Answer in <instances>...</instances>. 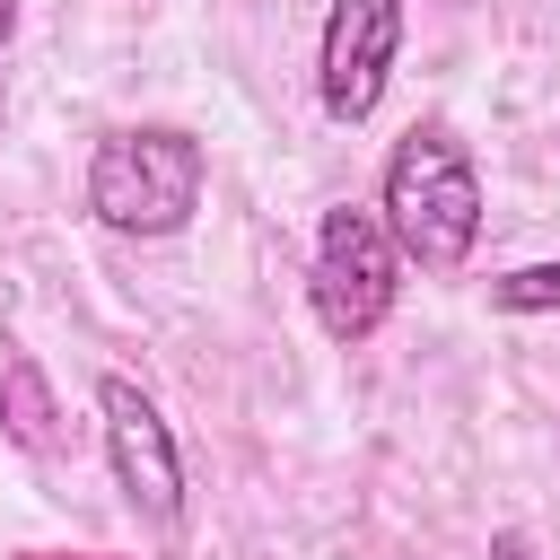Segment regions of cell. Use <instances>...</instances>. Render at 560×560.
<instances>
[{
	"label": "cell",
	"mask_w": 560,
	"mask_h": 560,
	"mask_svg": "<svg viewBox=\"0 0 560 560\" xmlns=\"http://www.w3.org/2000/svg\"><path fill=\"white\" fill-rule=\"evenodd\" d=\"M385 236L402 262L420 271H455L481 236V175L464 158V140L446 122H411L385 158V201H376Z\"/></svg>",
	"instance_id": "6da1fadb"
},
{
	"label": "cell",
	"mask_w": 560,
	"mask_h": 560,
	"mask_svg": "<svg viewBox=\"0 0 560 560\" xmlns=\"http://www.w3.org/2000/svg\"><path fill=\"white\" fill-rule=\"evenodd\" d=\"M201 184H210V149L175 122L105 131L96 158H88V210L114 236H175L201 210Z\"/></svg>",
	"instance_id": "7a4b0ae2"
},
{
	"label": "cell",
	"mask_w": 560,
	"mask_h": 560,
	"mask_svg": "<svg viewBox=\"0 0 560 560\" xmlns=\"http://www.w3.org/2000/svg\"><path fill=\"white\" fill-rule=\"evenodd\" d=\"M394 280H402V254H394L385 219L359 210V201L324 210V228H315V280H306L315 289V324L332 341H368L394 315Z\"/></svg>",
	"instance_id": "3957f363"
},
{
	"label": "cell",
	"mask_w": 560,
	"mask_h": 560,
	"mask_svg": "<svg viewBox=\"0 0 560 560\" xmlns=\"http://www.w3.org/2000/svg\"><path fill=\"white\" fill-rule=\"evenodd\" d=\"M394 44H402V0H332L324 9L315 79H324V114L332 122H368L376 114L385 70H394Z\"/></svg>",
	"instance_id": "277c9868"
},
{
	"label": "cell",
	"mask_w": 560,
	"mask_h": 560,
	"mask_svg": "<svg viewBox=\"0 0 560 560\" xmlns=\"http://www.w3.org/2000/svg\"><path fill=\"white\" fill-rule=\"evenodd\" d=\"M96 411H105V455H114L122 499L149 508L158 525H175L184 516V464H175V429L158 420V402L131 376H105L96 385Z\"/></svg>",
	"instance_id": "5b68a950"
},
{
	"label": "cell",
	"mask_w": 560,
	"mask_h": 560,
	"mask_svg": "<svg viewBox=\"0 0 560 560\" xmlns=\"http://www.w3.org/2000/svg\"><path fill=\"white\" fill-rule=\"evenodd\" d=\"M0 429H9L26 455H52V446H61L52 394H44V368H35V359H9V368H0Z\"/></svg>",
	"instance_id": "8992f818"
},
{
	"label": "cell",
	"mask_w": 560,
	"mask_h": 560,
	"mask_svg": "<svg viewBox=\"0 0 560 560\" xmlns=\"http://www.w3.org/2000/svg\"><path fill=\"white\" fill-rule=\"evenodd\" d=\"M490 306H508V315H542V306H560V262L499 271V280H490Z\"/></svg>",
	"instance_id": "52a82bcc"
},
{
	"label": "cell",
	"mask_w": 560,
	"mask_h": 560,
	"mask_svg": "<svg viewBox=\"0 0 560 560\" xmlns=\"http://www.w3.org/2000/svg\"><path fill=\"white\" fill-rule=\"evenodd\" d=\"M490 560H542V551H534V534H516V525H499V534H490Z\"/></svg>",
	"instance_id": "ba28073f"
},
{
	"label": "cell",
	"mask_w": 560,
	"mask_h": 560,
	"mask_svg": "<svg viewBox=\"0 0 560 560\" xmlns=\"http://www.w3.org/2000/svg\"><path fill=\"white\" fill-rule=\"evenodd\" d=\"M9 35H18V0H0V44H9Z\"/></svg>",
	"instance_id": "9c48e42d"
}]
</instances>
